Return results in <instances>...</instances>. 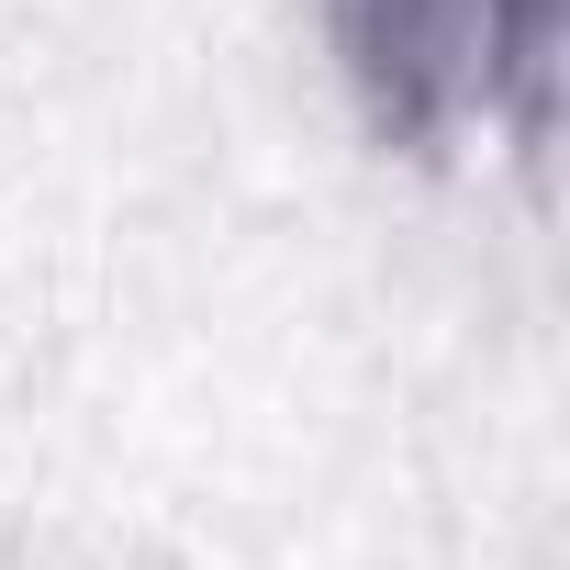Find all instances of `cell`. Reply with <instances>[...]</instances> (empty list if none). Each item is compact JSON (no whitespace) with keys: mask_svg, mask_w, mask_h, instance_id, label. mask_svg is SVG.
<instances>
[{"mask_svg":"<svg viewBox=\"0 0 570 570\" xmlns=\"http://www.w3.org/2000/svg\"><path fill=\"white\" fill-rule=\"evenodd\" d=\"M336 68L381 146L436 157L459 135L548 146L559 0H325Z\"/></svg>","mask_w":570,"mask_h":570,"instance_id":"1","label":"cell"}]
</instances>
